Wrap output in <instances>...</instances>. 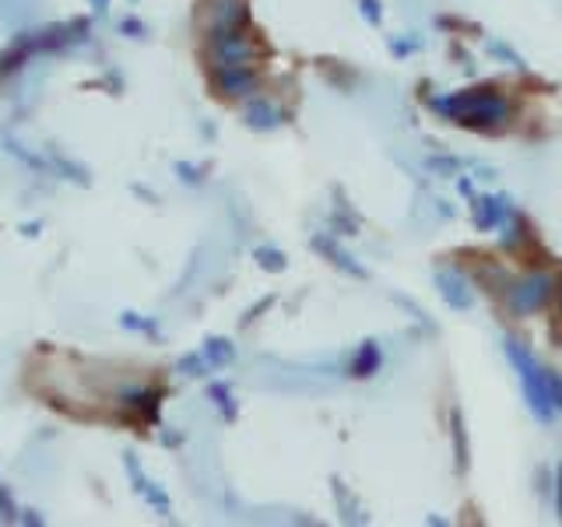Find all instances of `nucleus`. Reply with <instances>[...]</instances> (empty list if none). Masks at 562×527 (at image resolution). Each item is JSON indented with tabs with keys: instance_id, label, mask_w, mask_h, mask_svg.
<instances>
[{
	"instance_id": "obj_1",
	"label": "nucleus",
	"mask_w": 562,
	"mask_h": 527,
	"mask_svg": "<svg viewBox=\"0 0 562 527\" xmlns=\"http://www.w3.org/2000/svg\"><path fill=\"white\" fill-rule=\"evenodd\" d=\"M436 110L457 120L468 123V127H503V123L514 116V105H509L506 96H499L496 88H468V92H457L450 99H436Z\"/></svg>"
},
{
	"instance_id": "obj_2",
	"label": "nucleus",
	"mask_w": 562,
	"mask_h": 527,
	"mask_svg": "<svg viewBox=\"0 0 562 527\" xmlns=\"http://www.w3.org/2000/svg\"><path fill=\"white\" fill-rule=\"evenodd\" d=\"M506 356L509 362L517 366L520 373V386H524V397H527V408H531L541 422H552V401H549V391H544V366L535 359V351L527 348L524 341L517 338H506Z\"/></svg>"
},
{
	"instance_id": "obj_3",
	"label": "nucleus",
	"mask_w": 562,
	"mask_h": 527,
	"mask_svg": "<svg viewBox=\"0 0 562 527\" xmlns=\"http://www.w3.org/2000/svg\"><path fill=\"white\" fill-rule=\"evenodd\" d=\"M257 60H260V43L250 32H243V25L211 35V67L215 70H239V67L257 70Z\"/></svg>"
},
{
	"instance_id": "obj_4",
	"label": "nucleus",
	"mask_w": 562,
	"mask_h": 527,
	"mask_svg": "<svg viewBox=\"0 0 562 527\" xmlns=\"http://www.w3.org/2000/svg\"><path fill=\"white\" fill-rule=\"evenodd\" d=\"M552 289H555L552 274L531 271V274H524L520 281H514V285L506 289V295H509V306H514L517 313H535V310H541L544 303H549Z\"/></svg>"
},
{
	"instance_id": "obj_5",
	"label": "nucleus",
	"mask_w": 562,
	"mask_h": 527,
	"mask_svg": "<svg viewBox=\"0 0 562 527\" xmlns=\"http://www.w3.org/2000/svg\"><path fill=\"white\" fill-rule=\"evenodd\" d=\"M215 81L225 96H233V99H243V96H250L254 88H257V70H215Z\"/></svg>"
},
{
	"instance_id": "obj_6",
	"label": "nucleus",
	"mask_w": 562,
	"mask_h": 527,
	"mask_svg": "<svg viewBox=\"0 0 562 527\" xmlns=\"http://www.w3.org/2000/svg\"><path fill=\"white\" fill-rule=\"evenodd\" d=\"M436 281H439V289H443V299H447L450 306H457V310H468V306H471V299H474V295H471V289L464 285V278H461V274H447V271H443Z\"/></svg>"
},
{
	"instance_id": "obj_7",
	"label": "nucleus",
	"mask_w": 562,
	"mask_h": 527,
	"mask_svg": "<svg viewBox=\"0 0 562 527\" xmlns=\"http://www.w3.org/2000/svg\"><path fill=\"white\" fill-rule=\"evenodd\" d=\"M503 215H509V201H499V198H482L479 204H474V222H479L482 228L496 225Z\"/></svg>"
},
{
	"instance_id": "obj_8",
	"label": "nucleus",
	"mask_w": 562,
	"mask_h": 527,
	"mask_svg": "<svg viewBox=\"0 0 562 527\" xmlns=\"http://www.w3.org/2000/svg\"><path fill=\"white\" fill-rule=\"evenodd\" d=\"M376 366H380V348L376 345H366L359 351V359H356V377H369Z\"/></svg>"
},
{
	"instance_id": "obj_9",
	"label": "nucleus",
	"mask_w": 562,
	"mask_h": 527,
	"mask_svg": "<svg viewBox=\"0 0 562 527\" xmlns=\"http://www.w3.org/2000/svg\"><path fill=\"white\" fill-rule=\"evenodd\" d=\"M544 391H549L552 412H562V373H552V369H544Z\"/></svg>"
},
{
	"instance_id": "obj_10",
	"label": "nucleus",
	"mask_w": 562,
	"mask_h": 527,
	"mask_svg": "<svg viewBox=\"0 0 562 527\" xmlns=\"http://www.w3.org/2000/svg\"><path fill=\"white\" fill-rule=\"evenodd\" d=\"M555 503H559V517H562V461L555 468Z\"/></svg>"
},
{
	"instance_id": "obj_11",
	"label": "nucleus",
	"mask_w": 562,
	"mask_h": 527,
	"mask_svg": "<svg viewBox=\"0 0 562 527\" xmlns=\"http://www.w3.org/2000/svg\"><path fill=\"white\" fill-rule=\"evenodd\" d=\"M552 292H555V299H559V313H562V278L555 281V289H552Z\"/></svg>"
}]
</instances>
